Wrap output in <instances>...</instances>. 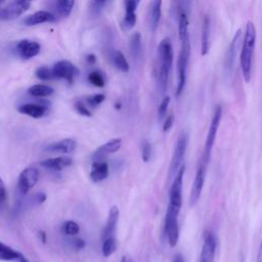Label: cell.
Instances as JSON below:
<instances>
[{
    "label": "cell",
    "instance_id": "1",
    "mask_svg": "<svg viewBox=\"0 0 262 262\" xmlns=\"http://www.w3.org/2000/svg\"><path fill=\"white\" fill-rule=\"evenodd\" d=\"M255 43H256V29L253 21L248 20L246 25V30L243 36L242 51L239 56L241 70L246 82H250L251 80Z\"/></svg>",
    "mask_w": 262,
    "mask_h": 262
},
{
    "label": "cell",
    "instance_id": "2",
    "mask_svg": "<svg viewBox=\"0 0 262 262\" xmlns=\"http://www.w3.org/2000/svg\"><path fill=\"white\" fill-rule=\"evenodd\" d=\"M180 52L177 60V74H178V80H177V86H176V91L175 95L179 96L185 87V82H186V73H187V67H188V61L190 57V42L189 38L180 41Z\"/></svg>",
    "mask_w": 262,
    "mask_h": 262
},
{
    "label": "cell",
    "instance_id": "3",
    "mask_svg": "<svg viewBox=\"0 0 262 262\" xmlns=\"http://www.w3.org/2000/svg\"><path fill=\"white\" fill-rule=\"evenodd\" d=\"M242 42H243V31L241 29H238L235 32V34L228 46V49L225 53V58H224L225 79L228 81H231L235 57H236V54H237L239 48L242 47Z\"/></svg>",
    "mask_w": 262,
    "mask_h": 262
},
{
    "label": "cell",
    "instance_id": "4",
    "mask_svg": "<svg viewBox=\"0 0 262 262\" xmlns=\"http://www.w3.org/2000/svg\"><path fill=\"white\" fill-rule=\"evenodd\" d=\"M187 144H188V135L186 132L182 131L177 138V141L175 143V147L173 150L170 168H169V179L174 177L177 171L179 170V168L182 166Z\"/></svg>",
    "mask_w": 262,
    "mask_h": 262
},
{
    "label": "cell",
    "instance_id": "5",
    "mask_svg": "<svg viewBox=\"0 0 262 262\" xmlns=\"http://www.w3.org/2000/svg\"><path fill=\"white\" fill-rule=\"evenodd\" d=\"M221 117H222V107L221 105H217L214 110L213 113V117L208 129V133H207V137H206V142H205V149H204V154L202 157V160L205 161L206 163H209L210 160V156H211V151L216 139V135H217V131L220 125V121H221Z\"/></svg>",
    "mask_w": 262,
    "mask_h": 262
},
{
    "label": "cell",
    "instance_id": "6",
    "mask_svg": "<svg viewBox=\"0 0 262 262\" xmlns=\"http://www.w3.org/2000/svg\"><path fill=\"white\" fill-rule=\"evenodd\" d=\"M178 210L168 206L165 216V233L168 238L170 247L174 248L179 238V226H178Z\"/></svg>",
    "mask_w": 262,
    "mask_h": 262
},
{
    "label": "cell",
    "instance_id": "7",
    "mask_svg": "<svg viewBox=\"0 0 262 262\" xmlns=\"http://www.w3.org/2000/svg\"><path fill=\"white\" fill-rule=\"evenodd\" d=\"M185 172V166L182 165L177 173L175 174L170 192H169V205L170 207L180 211L182 206V184H183V176Z\"/></svg>",
    "mask_w": 262,
    "mask_h": 262
},
{
    "label": "cell",
    "instance_id": "8",
    "mask_svg": "<svg viewBox=\"0 0 262 262\" xmlns=\"http://www.w3.org/2000/svg\"><path fill=\"white\" fill-rule=\"evenodd\" d=\"M31 6V2L27 0L10 1L7 3H0V19L10 20L18 17L25 13Z\"/></svg>",
    "mask_w": 262,
    "mask_h": 262
},
{
    "label": "cell",
    "instance_id": "9",
    "mask_svg": "<svg viewBox=\"0 0 262 262\" xmlns=\"http://www.w3.org/2000/svg\"><path fill=\"white\" fill-rule=\"evenodd\" d=\"M39 171L35 167H27L25 168L17 179V191L24 196L26 195L38 182L39 180Z\"/></svg>",
    "mask_w": 262,
    "mask_h": 262
},
{
    "label": "cell",
    "instance_id": "10",
    "mask_svg": "<svg viewBox=\"0 0 262 262\" xmlns=\"http://www.w3.org/2000/svg\"><path fill=\"white\" fill-rule=\"evenodd\" d=\"M207 165H208V163L201 160V163L198 166L194 180L191 185V190H190V194H189V205L191 207L198 203V201L202 194V190H203L205 178H206V173H207Z\"/></svg>",
    "mask_w": 262,
    "mask_h": 262
},
{
    "label": "cell",
    "instance_id": "11",
    "mask_svg": "<svg viewBox=\"0 0 262 262\" xmlns=\"http://www.w3.org/2000/svg\"><path fill=\"white\" fill-rule=\"evenodd\" d=\"M53 78L57 79H63L68 81L69 83L74 82V78L76 74L78 73L76 67L69 60H59L54 63V66L51 69Z\"/></svg>",
    "mask_w": 262,
    "mask_h": 262
},
{
    "label": "cell",
    "instance_id": "12",
    "mask_svg": "<svg viewBox=\"0 0 262 262\" xmlns=\"http://www.w3.org/2000/svg\"><path fill=\"white\" fill-rule=\"evenodd\" d=\"M216 252V238L212 231H205L204 244L199 262H213Z\"/></svg>",
    "mask_w": 262,
    "mask_h": 262
},
{
    "label": "cell",
    "instance_id": "13",
    "mask_svg": "<svg viewBox=\"0 0 262 262\" xmlns=\"http://www.w3.org/2000/svg\"><path fill=\"white\" fill-rule=\"evenodd\" d=\"M158 54L160 64L159 67H164L171 70L173 63V47L169 38H164L158 46Z\"/></svg>",
    "mask_w": 262,
    "mask_h": 262
},
{
    "label": "cell",
    "instance_id": "14",
    "mask_svg": "<svg viewBox=\"0 0 262 262\" xmlns=\"http://www.w3.org/2000/svg\"><path fill=\"white\" fill-rule=\"evenodd\" d=\"M41 50V45L33 40L29 39H23L18 41L16 44V51L17 54L23 58V59H30L32 57H35L36 55L39 54Z\"/></svg>",
    "mask_w": 262,
    "mask_h": 262
},
{
    "label": "cell",
    "instance_id": "15",
    "mask_svg": "<svg viewBox=\"0 0 262 262\" xmlns=\"http://www.w3.org/2000/svg\"><path fill=\"white\" fill-rule=\"evenodd\" d=\"M122 145V139L121 138H113L108 140L107 142L103 143L102 145L98 146L94 152L92 154V160L94 161H102L104 157H106L110 154H114L120 149Z\"/></svg>",
    "mask_w": 262,
    "mask_h": 262
},
{
    "label": "cell",
    "instance_id": "16",
    "mask_svg": "<svg viewBox=\"0 0 262 262\" xmlns=\"http://www.w3.org/2000/svg\"><path fill=\"white\" fill-rule=\"evenodd\" d=\"M55 20H56V16L52 12L47 10H39L25 17L23 23L25 26L32 27V26L43 24V23H52Z\"/></svg>",
    "mask_w": 262,
    "mask_h": 262
},
{
    "label": "cell",
    "instance_id": "17",
    "mask_svg": "<svg viewBox=\"0 0 262 262\" xmlns=\"http://www.w3.org/2000/svg\"><path fill=\"white\" fill-rule=\"evenodd\" d=\"M72 164H73V160L68 156L49 158L40 163L42 167L52 171H61L62 169L71 166Z\"/></svg>",
    "mask_w": 262,
    "mask_h": 262
},
{
    "label": "cell",
    "instance_id": "18",
    "mask_svg": "<svg viewBox=\"0 0 262 262\" xmlns=\"http://www.w3.org/2000/svg\"><path fill=\"white\" fill-rule=\"evenodd\" d=\"M20 114L27 115L34 119H39L44 117L48 113V106L40 103H25L17 107Z\"/></svg>",
    "mask_w": 262,
    "mask_h": 262
},
{
    "label": "cell",
    "instance_id": "19",
    "mask_svg": "<svg viewBox=\"0 0 262 262\" xmlns=\"http://www.w3.org/2000/svg\"><path fill=\"white\" fill-rule=\"evenodd\" d=\"M119 215H120V212H119L118 207L113 206L108 211L106 223H105V226H104L103 231H102V238L103 239L114 236V233L116 231V227H117V224H118V220H119Z\"/></svg>",
    "mask_w": 262,
    "mask_h": 262
},
{
    "label": "cell",
    "instance_id": "20",
    "mask_svg": "<svg viewBox=\"0 0 262 262\" xmlns=\"http://www.w3.org/2000/svg\"><path fill=\"white\" fill-rule=\"evenodd\" d=\"M108 176V165L104 161H94L91 165L90 170V179L98 183Z\"/></svg>",
    "mask_w": 262,
    "mask_h": 262
},
{
    "label": "cell",
    "instance_id": "21",
    "mask_svg": "<svg viewBox=\"0 0 262 262\" xmlns=\"http://www.w3.org/2000/svg\"><path fill=\"white\" fill-rule=\"evenodd\" d=\"M76 141L72 138H64L57 142H54L47 146L46 150L51 152H58V154H70L75 150L76 148Z\"/></svg>",
    "mask_w": 262,
    "mask_h": 262
},
{
    "label": "cell",
    "instance_id": "22",
    "mask_svg": "<svg viewBox=\"0 0 262 262\" xmlns=\"http://www.w3.org/2000/svg\"><path fill=\"white\" fill-rule=\"evenodd\" d=\"M210 31H211V19L209 15H205L202 26L201 36V54L204 56L208 53L210 47Z\"/></svg>",
    "mask_w": 262,
    "mask_h": 262
},
{
    "label": "cell",
    "instance_id": "23",
    "mask_svg": "<svg viewBox=\"0 0 262 262\" xmlns=\"http://www.w3.org/2000/svg\"><path fill=\"white\" fill-rule=\"evenodd\" d=\"M161 0H155L150 2L149 11H148V24L149 28L152 32H155L159 26L160 18H161Z\"/></svg>",
    "mask_w": 262,
    "mask_h": 262
},
{
    "label": "cell",
    "instance_id": "24",
    "mask_svg": "<svg viewBox=\"0 0 262 262\" xmlns=\"http://www.w3.org/2000/svg\"><path fill=\"white\" fill-rule=\"evenodd\" d=\"M130 51L132 58L134 60H137L140 58L141 52H142V46H141V36L138 32H135L132 34L130 38Z\"/></svg>",
    "mask_w": 262,
    "mask_h": 262
},
{
    "label": "cell",
    "instance_id": "25",
    "mask_svg": "<svg viewBox=\"0 0 262 262\" xmlns=\"http://www.w3.org/2000/svg\"><path fill=\"white\" fill-rule=\"evenodd\" d=\"M112 61H113L114 66L121 72H123V73L129 72V69H130L129 63L122 51L114 50L112 53Z\"/></svg>",
    "mask_w": 262,
    "mask_h": 262
},
{
    "label": "cell",
    "instance_id": "26",
    "mask_svg": "<svg viewBox=\"0 0 262 262\" xmlns=\"http://www.w3.org/2000/svg\"><path fill=\"white\" fill-rule=\"evenodd\" d=\"M21 254L16 250L12 249L8 245L0 242V260L1 261H11L17 260Z\"/></svg>",
    "mask_w": 262,
    "mask_h": 262
},
{
    "label": "cell",
    "instance_id": "27",
    "mask_svg": "<svg viewBox=\"0 0 262 262\" xmlns=\"http://www.w3.org/2000/svg\"><path fill=\"white\" fill-rule=\"evenodd\" d=\"M28 92L35 97H46L53 93V88L45 84H35L28 89Z\"/></svg>",
    "mask_w": 262,
    "mask_h": 262
},
{
    "label": "cell",
    "instance_id": "28",
    "mask_svg": "<svg viewBox=\"0 0 262 262\" xmlns=\"http://www.w3.org/2000/svg\"><path fill=\"white\" fill-rule=\"evenodd\" d=\"M55 8L57 12L62 16V17H68L75 6V1L73 0H58L54 3Z\"/></svg>",
    "mask_w": 262,
    "mask_h": 262
},
{
    "label": "cell",
    "instance_id": "29",
    "mask_svg": "<svg viewBox=\"0 0 262 262\" xmlns=\"http://www.w3.org/2000/svg\"><path fill=\"white\" fill-rule=\"evenodd\" d=\"M178 32H179V40L183 41L187 38H189L188 34V18L187 13H180L179 14V20H178Z\"/></svg>",
    "mask_w": 262,
    "mask_h": 262
},
{
    "label": "cell",
    "instance_id": "30",
    "mask_svg": "<svg viewBox=\"0 0 262 262\" xmlns=\"http://www.w3.org/2000/svg\"><path fill=\"white\" fill-rule=\"evenodd\" d=\"M116 249H117V242H116L115 236L107 237V238L103 239L101 251H102V255L104 257H110L111 255H113L115 253Z\"/></svg>",
    "mask_w": 262,
    "mask_h": 262
},
{
    "label": "cell",
    "instance_id": "31",
    "mask_svg": "<svg viewBox=\"0 0 262 262\" xmlns=\"http://www.w3.org/2000/svg\"><path fill=\"white\" fill-rule=\"evenodd\" d=\"M61 230H62V232H63L64 234L74 236V235H76V234L79 233V231H80V226H79V224H78L76 221L68 220V221H66V222L62 224Z\"/></svg>",
    "mask_w": 262,
    "mask_h": 262
},
{
    "label": "cell",
    "instance_id": "32",
    "mask_svg": "<svg viewBox=\"0 0 262 262\" xmlns=\"http://www.w3.org/2000/svg\"><path fill=\"white\" fill-rule=\"evenodd\" d=\"M88 81L96 86V87H103L104 84H105V79H104V76L101 72L99 71H92L89 75H88Z\"/></svg>",
    "mask_w": 262,
    "mask_h": 262
},
{
    "label": "cell",
    "instance_id": "33",
    "mask_svg": "<svg viewBox=\"0 0 262 262\" xmlns=\"http://www.w3.org/2000/svg\"><path fill=\"white\" fill-rule=\"evenodd\" d=\"M36 77L41 80V81H48L53 79V75H52V71L51 69H49L46 66H41L39 67L36 72H35Z\"/></svg>",
    "mask_w": 262,
    "mask_h": 262
},
{
    "label": "cell",
    "instance_id": "34",
    "mask_svg": "<svg viewBox=\"0 0 262 262\" xmlns=\"http://www.w3.org/2000/svg\"><path fill=\"white\" fill-rule=\"evenodd\" d=\"M136 24V12H125L122 25L126 30L132 29Z\"/></svg>",
    "mask_w": 262,
    "mask_h": 262
},
{
    "label": "cell",
    "instance_id": "35",
    "mask_svg": "<svg viewBox=\"0 0 262 262\" xmlns=\"http://www.w3.org/2000/svg\"><path fill=\"white\" fill-rule=\"evenodd\" d=\"M105 99V95L102 93H96L90 96L86 97V102L92 106V107H96L97 105H99L103 100Z\"/></svg>",
    "mask_w": 262,
    "mask_h": 262
},
{
    "label": "cell",
    "instance_id": "36",
    "mask_svg": "<svg viewBox=\"0 0 262 262\" xmlns=\"http://www.w3.org/2000/svg\"><path fill=\"white\" fill-rule=\"evenodd\" d=\"M170 103V97L169 96H164L159 107H158V116H159V120H163L167 114L168 111V106Z\"/></svg>",
    "mask_w": 262,
    "mask_h": 262
},
{
    "label": "cell",
    "instance_id": "37",
    "mask_svg": "<svg viewBox=\"0 0 262 262\" xmlns=\"http://www.w3.org/2000/svg\"><path fill=\"white\" fill-rule=\"evenodd\" d=\"M151 156V145L147 140H144L142 142L141 146V159L143 162H148Z\"/></svg>",
    "mask_w": 262,
    "mask_h": 262
},
{
    "label": "cell",
    "instance_id": "38",
    "mask_svg": "<svg viewBox=\"0 0 262 262\" xmlns=\"http://www.w3.org/2000/svg\"><path fill=\"white\" fill-rule=\"evenodd\" d=\"M75 108H76V111L80 114V115H82V116H85V117H91V112L88 110V107L82 102V101H80V100H77L76 102H75Z\"/></svg>",
    "mask_w": 262,
    "mask_h": 262
},
{
    "label": "cell",
    "instance_id": "39",
    "mask_svg": "<svg viewBox=\"0 0 262 262\" xmlns=\"http://www.w3.org/2000/svg\"><path fill=\"white\" fill-rule=\"evenodd\" d=\"M106 4V1H91L90 2V10L93 14H98Z\"/></svg>",
    "mask_w": 262,
    "mask_h": 262
},
{
    "label": "cell",
    "instance_id": "40",
    "mask_svg": "<svg viewBox=\"0 0 262 262\" xmlns=\"http://www.w3.org/2000/svg\"><path fill=\"white\" fill-rule=\"evenodd\" d=\"M139 4L138 0H128L125 2V12H136V8Z\"/></svg>",
    "mask_w": 262,
    "mask_h": 262
},
{
    "label": "cell",
    "instance_id": "41",
    "mask_svg": "<svg viewBox=\"0 0 262 262\" xmlns=\"http://www.w3.org/2000/svg\"><path fill=\"white\" fill-rule=\"evenodd\" d=\"M173 123H174V116H173V114H170V115L166 118V120H165V123H164V125H163V130H164V131H169L170 128L172 127Z\"/></svg>",
    "mask_w": 262,
    "mask_h": 262
},
{
    "label": "cell",
    "instance_id": "42",
    "mask_svg": "<svg viewBox=\"0 0 262 262\" xmlns=\"http://www.w3.org/2000/svg\"><path fill=\"white\" fill-rule=\"evenodd\" d=\"M6 195H7L6 187H5V184H4L3 180L0 177V204L3 203L6 200Z\"/></svg>",
    "mask_w": 262,
    "mask_h": 262
},
{
    "label": "cell",
    "instance_id": "43",
    "mask_svg": "<svg viewBox=\"0 0 262 262\" xmlns=\"http://www.w3.org/2000/svg\"><path fill=\"white\" fill-rule=\"evenodd\" d=\"M34 200H35V203L38 205L43 204L44 201L46 200V194L44 192H38L34 195Z\"/></svg>",
    "mask_w": 262,
    "mask_h": 262
},
{
    "label": "cell",
    "instance_id": "44",
    "mask_svg": "<svg viewBox=\"0 0 262 262\" xmlns=\"http://www.w3.org/2000/svg\"><path fill=\"white\" fill-rule=\"evenodd\" d=\"M73 246L75 249L77 250H81L85 247V242L82 239V238H75L73 241Z\"/></svg>",
    "mask_w": 262,
    "mask_h": 262
},
{
    "label": "cell",
    "instance_id": "45",
    "mask_svg": "<svg viewBox=\"0 0 262 262\" xmlns=\"http://www.w3.org/2000/svg\"><path fill=\"white\" fill-rule=\"evenodd\" d=\"M257 262H262V241H261L259 251H258V255H257Z\"/></svg>",
    "mask_w": 262,
    "mask_h": 262
},
{
    "label": "cell",
    "instance_id": "46",
    "mask_svg": "<svg viewBox=\"0 0 262 262\" xmlns=\"http://www.w3.org/2000/svg\"><path fill=\"white\" fill-rule=\"evenodd\" d=\"M86 58H87L88 62H90V63H94L96 61V57L94 54H88Z\"/></svg>",
    "mask_w": 262,
    "mask_h": 262
},
{
    "label": "cell",
    "instance_id": "47",
    "mask_svg": "<svg viewBox=\"0 0 262 262\" xmlns=\"http://www.w3.org/2000/svg\"><path fill=\"white\" fill-rule=\"evenodd\" d=\"M173 262H184V260H183V258H182V256L181 255H176L175 256V258H174V261Z\"/></svg>",
    "mask_w": 262,
    "mask_h": 262
},
{
    "label": "cell",
    "instance_id": "48",
    "mask_svg": "<svg viewBox=\"0 0 262 262\" xmlns=\"http://www.w3.org/2000/svg\"><path fill=\"white\" fill-rule=\"evenodd\" d=\"M39 233H40V238H41V241H42L43 243H45V242H46V234H45V232H44V231H40Z\"/></svg>",
    "mask_w": 262,
    "mask_h": 262
},
{
    "label": "cell",
    "instance_id": "49",
    "mask_svg": "<svg viewBox=\"0 0 262 262\" xmlns=\"http://www.w3.org/2000/svg\"><path fill=\"white\" fill-rule=\"evenodd\" d=\"M17 260H18V262H29V260L25 256H23V255H20Z\"/></svg>",
    "mask_w": 262,
    "mask_h": 262
},
{
    "label": "cell",
    "instance_id": "50",
    "mask_svg": "<svg viewBox=\"0 0 262 262\" xmlns=\"http://www.w3.org/2000/svg\"><path fill=\"white\" fill-rule=\"evenodd\" d=\"M120 262H127V260H126V258L125 257H122V259H121V261Z\"/></svg>",
    "mask_w": 262,
    "mask_h": 262
}]
</instances>
